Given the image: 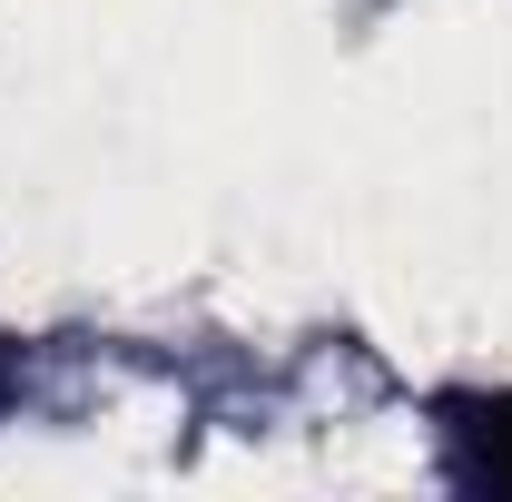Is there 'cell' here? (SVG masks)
Returning <instances> with one entry per match:
<instances>
[{
	"label": "cell",
	"mask_w": 512,
	"mask_h": 502,
	"mask_svg": "<svg viewBox=\"0 0 512 502\" xmlns=\"http://www.w3.org/2000/svg\"><path fill=\"white\" fill-rule=\"evenodd\" d=\"M444 443H453V473H463V483L512 493V384L503 394H453L444 404Z\"/></svg>",
	"instance_id": "6da1fadb"
}]
</instances>
